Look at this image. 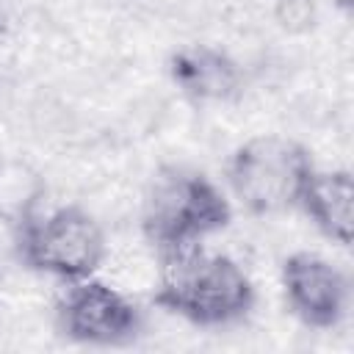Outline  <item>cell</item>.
<instances>
[{
  "label": "cell",
  "instance_id": "6da1fadb",
  "mask_svg": "<svg viewBox=\"0 0 354 354\" xmlns=\"http://www.w3.org/2000/svg\"><path fill=\"white\" fill-rule=\"evenodd\" d=\"M158 301L196 324H227L246 313L252 288L230 257L188 241L166 249Z\"/></svg>",
  "mask_w": 354,
  "mask_h": 354
},
{
  "label": "cell",
  "instance_id": "7a4b0ae2",
  "mask_svg": "<svg viewBox=\"0 0 354 354\" xmlns=\"http://www.w3.org/2000/svg\"><path fill=\"white\" fill-rule=\"evenodd\" d=\"M313 169L296 141L263 136L243 144L230 166L238 199L254 213H274L301 199Z\"/></svg>",
  "mask_w": 354,
  "mask_h": 354
},
{
  "label": "cell",
  "instance_id": "3957f363",
  "mask_svg": "<svg viewBox=\"0 0 354 354\" xmlns=\"http://www.w3.org/2000/svg\"><path fill=\"white\" fill-rule=\"evenodd\" d=\"M230 218V207L224 196L196 174H171L163 177L144 213L147 235L163 249L199 241L205 232L224 227Z\"/></svg>",
  "mask_w": 354,
  "mask_h": 354
},
{
  "label": "cell",
  "instance_id": "277c9868",
  "mask_svg": "<svg viewBox=\"0 0 354 354\" xmlns=\"http://www.w3.org/2000/svg\"><path fill=\"white\" fill-rule=\"evenodd\" d=\"M25 254L36 268L80 279L100 263L102 235L86 213L66 207L28 230Z\"/></svg>",
  "mask_w": 354,
  "mask_h": 354
},
{
  "label": "cell",
  "instance_id": "5b68a950",
  "mask_svg": "<svg viewBox=\"0 0 354 354\" xmlns=\"http://www.w3.org/2000/svg\"><path fill=\"white\" fill-rule=\"evenodd\" d=\"M136 310L102 282H77L64 301V326L88 343H119L136 332Z\"/></svg>",
  "mask_w": 354,
  "mask_h": 354
},
{
  "label": "cell",
  "instance_id": "8992f818",
  "mask_svg": "<svg viewBox=\"0 0 354 354\" xmlns=\"http://www.w3.org/2000/svg\"><path fill=\"white\" fill-rule=\"evenodd\" d=\"M285 288L293 310L313 326H332L343 315L346 282L315 254H293L285 263Z\"/></svg>",
  "mask_w": 354,
  "mask_h": 354
},
{
  "label": "cell",
  "instance_id": "52a82bcc",
  "mask_svg": "<svg viewBox=\"0 0 354 354\" xmlns=\"http://www.w3.org/2000/svg\"><path fill=\"white\" fill-rule=\"evenodd\" d=\"M351 177L346 171L332 174H310L301 202L307 213L315 218V224L335 241L348 243L351 241Z\"/></svg>",
  "mask_w": 354,
  "mask_h": 354
},
{
  "label": "cell",
  "instance_id": "ba28073f",
  "mask_svg": "<svg viewBox=\"0 0 354 354\" xmlns=\"http://www.w3.org/2000/svg\"><path fill=\"white\" fill-rule=\"evenodd\" d=\"M174 80L199 100H224L232 94L238 83V72L232 61L216 50H185L174 58Z\"/></svg>",
  "mask_w": 354,
  "mask_h": 354
}]
</instances>
